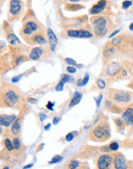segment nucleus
Here are the masks:
<instances>
[{
    "mask_svg": "<svg viewBox=\"0 0 133 169\" xmlns=\"http://www.w3.org/2000/svg\"><path fill=\"white\" fill-rule=\"evenodd\" d=\"M109 97L118 107L129 106L133 101V93L125 90L111 89L109 91Z\"/></svg>",
    "mask_w": 133,
    "mask_h": 169,
    "instance_id": "nucleus-3",
    "label": "nucleus"
},
{
    "mask_svg": "<svg viewBox=\"0 0 133 169\" xmlns=\"http://www.w3.org/2000/svg\"><path fill=\"white\" fill-rule=\"evenodd\" d=\"M102 95H100L99 98L98 99H96V105H97V107H99L100 104H101V101H102Z\"/></svg>",
    "mask_w": 133,
    "mask_h": 169,
    "instance_id": "nucleus-36",
    "label": "nucleus"
},
{
    "mask_svg": "<svg viewBox=\"0 0 133 169\" xmlns=\"http://www.w3.org/2000/svg\"><path fill=\"white\" fill-rule=\"evenodd\" d=\"M65 35L68 37L88 39V38H92L93 36V33L90 30L83 28V29H69L65 32Z\"/></svg>",
    "mask_w": 133,
    "mask_h": 169,
    "instance_id": "nucleus-8",
    "label": "nucleus"
},
{
    "mask_svg": "<svg viewBox=\"0 0 133 169\" xmlns=\"http://www.w3.org/2000/svg\"><path fill=\"white\" fill-rule=\"evenodd\" d=\"M120 70H121V65L118 62H113L109 65L107 72L110 76H113L117 74Z\"/></svg>",
    "mask_w": 133,
    "mask_h": 169,
    "instance_id": "nucleus-16",
    "label": "nucleus"
},
{
    "mask_svg": "<svg viewBox=\"0 0 133 169\" xmlns=\"http://www.w3.org/2000/svg\"><path fill=\"white\" fill-rule=\"evenodd\" d=\"M50 127H51V124H50V123H48V124L45 126V130H46V131L49 130Z\"/></svg>",
    "mask_w": 133,
    "mask_h": 169,
    "instance_id": "nucleus-43",
    "label": "nucleus"
},
{
    "mask_svg": "<svg viewBox=\"0 0 133 169\" xmlns=\"http://www.w3.org/2000/svg\"><path fill=\"white\" fill-rule=\"evenodd\" d=\"M33 166V165L32 164H31V165H26L25 167H23V169H28V168H32Z\"/></svg>",
    "mask_w": 133,
    "mask_h": 169,
    "instance_id": "nucleus-45",
    "label": "nucleus"
},
{
    "mask_svg": "<svg viewBox=\"0 0 133 169\" xmlns=\"http://www.w3.org/2000/svg\"><path fill=\"white\" fill-rule=\"evenodd\" d=\"M7 40L11 45H16V44H19L20 43L19 39H18L13 33H11L7 36Z\"/></svg>",
    "mask_w": 133,
    "mask_h": 169,
    "instance_id": "nucleus-19",
    "label": "nucleus"
},
{
    "mask_svg": "<svg viewBox=\"0 0 133 169\" xmlns=\"http://www.w3.org/2000/svg\"><path fill=\"white\" fill-rule=\"evenodd\" d=\"M61 80H63L65 83H66V82H73V77H72L71 76H69V75L64 74L61 76Z\"/></svg>",
    "mask_w": 133,
    "mask_h": 169,
    "instance_id": "nucleus-25",
    "label": "nucleus"
},
{
    "mask_svg": "<svg viewBox=\"0 0 133 169\" xmlns=\"http://www.w3.org/2000/svg\"><path fill=\"white\" fill-rule=\"evenodd\" d=\"M16 119H17V117L16 115H1V116H0V124H1V126L9 127L15 122Z\"/></svg>",
    "mask_w": 133,
    "mask_h": 169,
    "instance_id": "nucleus-13",
    "label": "nucleus"
},
{
    "mask_svg": "<svg viewBox=\"0 0 133 169\" xmlns=\"http://www.w3.org/2000/svg\"><path fill=\"white\" fill-rule=\"evenodd\" d=\"M2 169H9V167H4Z\"/></svg>",
    "mask_w": 133,
    "mask_h": 169,
    "instance_id": "nucleus-47",
    "label": "nucleus"
},
{
    "mask_svg": "<svg viewBox=\"0 0 133 169\" xmlns=\"http://www.w3.org/2000/svg\"><path fill=\"white\" fill-rule=\"evenodd\" d=\"M120 32V30L119 29H117V30H116V31H114L111 34V35H109V38H112V37H113L114 35H116V34H118V33L119 32Z\"/></svg>",
    "mask_w": 133,
    "mask_h": 169,
    "instance_id": "nucleus-40",
    "label": "nucleus"
},
{
    "mask_svg": "<svg viewBox=\"0 0 133 169\" xmlns=\"http://www.w3.org/2000/svg\"><path fill=\"white\" fill-rule=\"evenodd\" d=\"M66 70L69 72V73H75L76 72V68L73 67V66H68L66 68Z\"/></svg>",
    "mask_w": 133,
    "mask_h": 169,
    "instance_id": "nucleus-33",
    "label": "nucleus"
},
{
    "mask_svg": "<svg viewBox=\"0 0 133 169\" xmlns=\"http://www.w3.org/2000/svg\"><path fill=\"white\" fill-rule=\"evenodd\" d=\"M59 118H57V117H55V118L53 119L52 124H58V123H59Z\"/></svg>",
    "mask_w": 133,
    "mask_h": 169,
    "instance_id": "nucleus-42",
    "label": "nucleus"
},
{
    "mask_svg": "<svg viewBox=\"0 0 133 169\" xmlns=\"http://www.w3.org/2000/svg\"><path fill=\"white\" fill-rule=\"evenodd\" d=\"M115 51H116V49H115L114 47H109V48H107V49H105V50L103 51V53H102L103 57L105 58H109V57L112 56V55H114Z\"/></svg>",
    "mask_w": 133,
    "mask_h": 169,
    "instance_id": "nucleus-20",
    "label": "nucleus"
},
{
    "mask_svg": "<svg viewBox=\"0 0 133 169\" xmlns=\"http://www.w3.org/2000/svg\"><path fill=\"white\" fill-rule=\"evenodd\" d=\"M110 137V128L106 121H101L91 130L88 138L92 141L102 142L109 139Z\"/></svg>",
    "mask_w": 133,
    "mask_h": 169,
    "instance_id": "nucleus-4",
    "label": "nucleus"
},
{
    "mask_svg": "<svg viewBox=\"0 0 133 169\" xmlns=\"http://www.w3.org/2000/svg\"><path fill=\"white\" fill-rule=\"evenodd\" d=\"M129 29H130L131 31H133V22L130 24V25H129Z\"/></svg>",
    "mask_w": 133,
    "mask_h": 169,
    "instance_id": "nucleus-46",
    "label": "nucleus"
},
{
    "mask_svg": "<svg viewBox=\"0 0 133 169\" xmlns=\"http://www.w3.org/2000/svg\"><path fill=\"white\" fill-rule=\"evenodd\" d=\"M53 105H54V104H53L52 102H51V101H48L47 105H46V108H47L48 109H49V110H52Z\"/></svg>",
    "mask_w": 133,
    "mask_h": 169,
    "instance_id": "nucleus-38",
    "label": "nucleus"
},
{
    "mask_svg": "<svg viewBox=\"0 0 133 169\" xmlns=\"http://www.w3.org/2000/svg\"><path fill=\"white\" fill-rule=\"evenodd\" d=\"M84 8V6H81L79 4H72V3H68L65 6V9L66 10H72V11H76V10H79L81 9Z\"/></svg>",
    "mask_w": 133,
    "mask_h": 169,
    "instance_id": "nucleus-21",
    "label": "nucleus"
},
{
    "mask_svg": "<svg viewBox=\"0 0 133 169\" xmlns=\"http://www.w3.org/2000/svg\"><path fill=\"white\" fill-rule=\"evenodd\" d=\"M23 9V2L19 0H12L9 2L10 17H19Z\"/></svg>",
    "mask_w": 133,
    "mask_h": 169,
    "instance_id": "nucleus-9",
    "label": "nucleus"
},
{
    "mask_svg": "<svg viewBox=\"0 0 133 169\" xmlns=\"http://www.w3.org/2000/svg\"><path fill=\"white\" fill-rule=\"evenodd\" d=\"M29 101L30 102H32V103H35V102H36V101H37V100H36V99H31V98H30V99H29Z\"/></svg>",
    "mask_w": 133,
    "mask_h": 169,
    "instance_id": "nucleus-44",
    "label": "nucleus"
},
{
    "mask_svg": "<svg viewBox=\"0 0 133 169\" xmlns=\"http://www.w3.org/2000/svg\"><path fill=\"white\" fill-rule=\"evenodd\" d=\"M44 52H44L42 47H35L30 52L29 55V58L32 59V60H39V58L42 57V55L44 54Z\"/></svg>",
    "mask_w": 133,
    "mask_h": 169,
    "instance_id": "nucleus-14",
    "label": "nucleus"
},
{
    "mask_svg": "<svg viewBox=\"0 0 133 169\" xmlns=\"http://www.w3.org/2000/svg\"><path fill=\"white\" fill-rule=\"evenodd\" d=\"M21 95L16 88H8L2 91L1 102L4 107H16L21 101Z\"/></svg>",
    "mask_w": 133,
    "mask_h": 169,
    "instance_id": "nucleus-5",
    "label": "nucleus"
},
{
    "mask_svg": "<svg viewBox=\"0 0 133 169\" xmlns=\"http://www.w3.org/2000/svg\"><path fill=\"white\" fill-rule=\"evenodd\" d=\"M96 169H114L113 155L104 154L100 155L96 162Z\"/></svg>",
    "mask_w": 133,
    "mask_h": 169,
    "instance_id": "nucleus-6",
    "label": "nucleus"
},
{
    "mask_svg": "<svg viewBox=\"0 0 133 169\" xmlns=\"http://www.w3.org/2000/svg\"><path fill=\"white\" fill-rule=\"evenodd\" d=\"M22 76V75H19V76H14L13 78H12V82H13V83H16V82H19L20 78H21Z\"/></svg>",
    "mask_w": 133,
    "mask_h": 169,
    "instance_id": "nucleus-35",
    "label": "nucleus"
},
{
    "mask_svg": "<svg viewBox=\"0 0 133 169\" xmlns=\"http://www.w3.org/2000/svg\"><path fill=\"white\" fill-rule=\"evenodd\" d=\"M24 59H25V57H23V56H19V58H16V65H19L20 63H21V62H22Z\"/></svg>",
    "mask_w": 133,
    "mask_h": 169,
    "instance_id": "nucleus-37",
    "label": "nucleus"
},
{
    "mask_svg": "<svg viewBox=\"0 0 133 169\" xmlns=\"http://www.w3.org/2000/svg\"><path fill=\"white\" fill-rule=\"evenodd\" d=\"M65 82H63V80H60L59 82V83L57 84V86H55V90H56L57 91H63V86H64L65 85Z\"/></svg>",
    "mask_w": 133,
    "mask_h": 169,
    "instance_id": "nucleus-31",
    "label": "nucleus"
},
{
    "mask_svg": "<svg viewBox=\"0 0 133 169\" xmlns=\"http://www.w3.org/2000/svg\"><path fill=\"white\" fill-rule=\"evenodd\" d=\"M82 98V94L80 93L79 91H75L73 95V98L70 100V102L69 104V108H73V106L76 105L77 104L79 103L81 99Z\"/></svg>",
    "mask_w": 133,
    "mask_h": 169,
    "instance_id": "nucleus-17",
    "label": "nucleus"
},
{
    "mask_svg": "<svg viewBox=\"0 0 133 169\" xmlns=\"http://www.w3.org/2000/svg\"><path fill=\"white\" fill-rule=\"evenodd\" d=\"M73 138H74V135H73L72 132H69V133H68V134L65 135V140H66L67 142H70V141L73 140Z\"/></svg>",
    "mask_w": 133,
    "mask_h": 169,
    "instance_id": "nucleus-32",
    "label": "nucleus"
},
{
    "mask_svg": "<svg viewBox=\"0 0 133 169\" xmlns=\"http://www.w3.org/2000/svg\"><path fill=\"white\" fill-rule=\"evenodd\" d=\"M109 150H111V151L116 152V151H118L119 148V143H117V142H112V143H110L109 145Z\"/></svg>",
    "mask_w": 133,
    "mask_h": 169,
    "instance_id": "nucleus-26",
    "label": "nucleus"
},
{
    "mask_svg": "<svg viewBox=\"0 0 133 169\" xmlns=\"http://www.w3.org/2000/svg\"><path fill=\"white\" fill-rule=\"evenodd\" d=\"M121 119H123L127 126H133V105H129L122 112Z\"/></svg>",
    "mask_w": 133,
    "mask_h": 169,
    "instance_id": "nucleus-10",
    "label": "nucleus"
},
{
    "mask_svg": "<svg viewBox=\"0 0 133 169\" xmlns=\"http://www.w3.org/2000/svg\"><path fill=\"white\" fill-rule=\"evenodd\" d=\"M115 124H116V128L119 131H121V129H123V128H125V125H126L125 122L123 121V119H120V118L115 119Z\"/></svg>",
    "mask_w": 133,
    "mask_h": 169,
    "instance_id": "nucleus-22",
    "label": "nucleus"
},
{
    "mask_svg": "<svg viewBox=\"0 0 133 169\" xmlns=\"http://www.w3.org/2000/svg\"><path fill=\"white\" fill-rule=\"evenodd\" d=\"M93 33L96 38H102L109 32L112 24L109 19L102 16H93L90 19Z\"/></svg>",
    "mask_w": 133,
    "mask_h": 169,
    "instance_id": "nucleus-1",
    "label": "nucleus"
},
{
    "mask_svg": "<svg viewBox=\"0 0 133 169\" xmlns=\"http://www.w3.org/2000/svg\"><path fill=\"white\" fill-rule=\"evenodd\" d=\"M39 118H40V120H41L42 122H43V121L47 118V116H46L45 114H43V113H40V114H39Z\"/></svg>",
    "mask_w": 133,
    "mask_h": 169,
    "instance_id": "nucleus-39",
    "label": "nucleus"
},
{
    "mask_svg": "<svg viewBox=\"0 0 133 169\" xmlns=\"http://www.w3.org/2000/svg\"><path fill=\"white\" fill-rule=\"evenodd\" d=\"M12 143H13V145H14V148L16 150H19L20 148H21V146H22V144H21V142H20V139L18 137H15V138H13V142H12Z\"/></svg>",
    "mask_w": 133,
    "mask_h": 169,
    "instance_id": "nucleus-24",
    "label": "nucleus"
},
{
    "mask_svg": "<svg viewBox=\"0 0 133 169\" xmlns=\"http://www.w3.org/2000/svg\"><path fill=\"white\" fill-rule=\"evenodd\" d=\"M46 35H47L48 40H49V44H50L51 50L52 51V52H54L55 49V47H56L57 44H58V39H57L56 35H55L54 32H53L50 28H48L47 29Z\"/></svg>",
    "mask_w": 133,
    "mask_h": 169,
    "instance_id": "nucleus-12",
    "label": "nucleus"
},
{
    "mask_svg": "<svg viewBox=\"0 0 133 169\" xmlns=\"http://www.w3.org/2000/svg\"><path fill=\"white\" fill-rule=\"evenodd\" d=\"M96 85H97V86L100 89H103V88H106V82L102 78H98V79L96 80Z\"/></svg>",
    "mask_w": 133,
    "mask_h": 169,
    "instance_id": "nucleus-27",
    "label": "nucleus"
},
{
    "mask_svg": "<svg viewBox=\"0 0 133 169\" xmlns=\"http://www.w3.org/2000/svg\"><path fill=\"white\" fill-rule=\"evenodd\" d=\"M65 62H66L67 64L70 65V66H77L78 65H77V62H75V61L73 58H65Z\"/></svg>",
    "mask_w": 133,
    "mask_h": 169,
    "instance_id": "nucleus-30",
    "label": "nucleus"
},
{
    "mask_svg": "<svg viewBox=\"0 0 133 169\" xmlns=\"http://www.w3.org/2000/svg\"><path fill=\"white\" fill-rule=\"evenodd\" d=\"M77 86H79V87H82V86H83V80L78 79V81H77Z\"/></svg>",
    "mask_w": 133,
    "mask_h": 169,
    "instance_id": "nucleus-41",
    "label": "nucleus"
},
{
    "mask_svg": "<svg viewBox=\"0 0 133 169\" xmlns=\"http://www.w3.org/2000/svg\"><path fill=\"white\" fill-rule=\"evenodd\" d=\"M82 80H83V86H86V84L88 83V80H89V75H88V73H86V74L85 75L84 78Z\"/></svg>",
    "mask_w": 133,
    "mask_h": 169,
    "instance_id": "nucleus-34",
    "label": "nucleus"
},
{
    "mask_svg": "<svg viewBox=\"0 0 133 169\" xmlns=\"http://www.w3.org/2000/svg\"><path fill=\"white\" fill-rule=\"evenodd\" d=\"M133 5L132 1H124L122 2V5H121V8L123 9H128L129 7H131Z\"/></svg>",
    "mask_w": 133,
    "mask_h": 169,
    "instance_id": "nucleus-28",
    "label": "nucleus"
},
{
    "mask_svg": "<svg viewBox=\"0 0 133 169\" xmlns=\"http://www.w3.org/2000/svg\"><path fill=\"white\" fill-rule=\"evenodd\" d=\"M20 129H21V119H20L19 118H17V119L15 120V122L12 124V126H11V133H12V135L16 136V135L19 134Z\"/></svg>",
    "mask_w": 133,
    "mask_h": 169,
    "instance_id": "nucleus-15",
    "label": "nucleus"
},
{
    "mask_svg": "<svg viewBox=\"0 0 133 169\" xmlns=\"http://www.w3.org/2000/svg\"><path fill=\"white\" fill-rule=\"evenodd\" d=\"M107 7V2L105 0L98 1L96 4H94L92 6V8L89 10V13L91 15H97V14L102 13L106 10Z\"/></svg>",
    "mask_w": 133,
    "mask_h": 169,
    "instance_id": "nucleus-11",
    "label": "nucleus"
},
{
    "mask_svg": "<svg viewBox=\"0 0 133 169\" xmlns=\"http://www.w3.org/2000/svg\"><path fill=\"white\" fill-rule=\"evenodd\" d=\"M4 145H5V147H6V148L7 149V151H9V152H12V150L14 149L13 143L11 142V140H10L9 138H6V139H5Z\"/></svg>",
    "mask_w": 133,
    "mask_h": 169,
    "instance_id": "nucleus-23",
    "label": "nucleus"
},
{
    "mask_svg": "<svg viewBox=\"0 0 133 169\" xmlns=\"http://www.w3.org/2000/svg\"><path fill=\"white\" fill-rule=\"evenodd\" d=\"M20 33L24 40H26L29 44L32 39L38 35L44 33V32L41 24L34 20H29L23 24Z\"/></svg>",
    "mask_w": 133,
    "mask_h": 169,
    "instance_id": "nucleus-2",
    "label": "nucleus"
},
{
    "mask_svg": "<svg viewBox=\"0 0 133 169\" xmlns=\"http://www.w3.org/2000/svg\"><path fill=\"white\" fill-rule=\"evenodd\" d=\"M114 169H130L131 164L120 152H116L113 155Z\"/></svg>",
    "mask_w": 133,
    "mask_h": 169,
    "instance_id": "nucleus-7",
    "label": "nucleus"
},
{
    "mask_svg": "<svg viewBox=\"0 0 133 169\" xmlns=\"http://www.w3.org/2000/svg\"><path fill=\"white\" fill-rule=\"evenodd\" d=\"M82 162L77 161V160H72L67 165V169H78L80 168Z\"/></svg>",
    "mask_w": 133,
    "mask_h": 169,
    "instance_id": "nucleus-18",
    "label": "nucleus"
},
{
    "mask_svg": "<svg viewBox=\"0 0 133 169\" xmlns=\"http://www.w3.org/2000/svg\"><path fill=\"white\" fill-rule=\"evenodd\" d=\"M62 160H63V157L61 155H55L52 158L51 161H49V163L50 164L58 163V162H59V161H62Z\"/></svg>",
    "mask_w": 133,
    "mask_h": 169,
    "instance_id": "nucleus-29",
    "label": "nucleus"
}]
</instances>
